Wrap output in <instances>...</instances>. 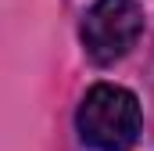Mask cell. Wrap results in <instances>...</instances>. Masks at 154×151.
I'll use <instances>...</instances> for the list:
<instances>
[{"label": "cell", "instance_id": "7a4b0ae2", "mask_svg": "<svg viewBox=\"0 0 154 151\" xmlns=\"http://www.w3.org/2000/svg\"><path fill=\"white\" fill-rule=\"evenodd\" d=\"M143 36V7L140 0H97L86 7L79 40L90 61L97 65H115L125 58L136 40Z\"/></svg>", "mask_w": 154, "mask_h": 151}, {"label": "cell", "instance_id": "6da1fadb", "mask_svg": "<svg viewBox=\"0 0 154 151\" xmlns=\"http://www.w3.org/2000/svg\"><path fill=\"white\" fill-rule=\"evenodd\" d=\"M75 130L93 151H129L143 130L136 94L118 83H93L75 112Z\"/></svg>", "mask_w": 154, "mask_h": 151}]
</instances>
